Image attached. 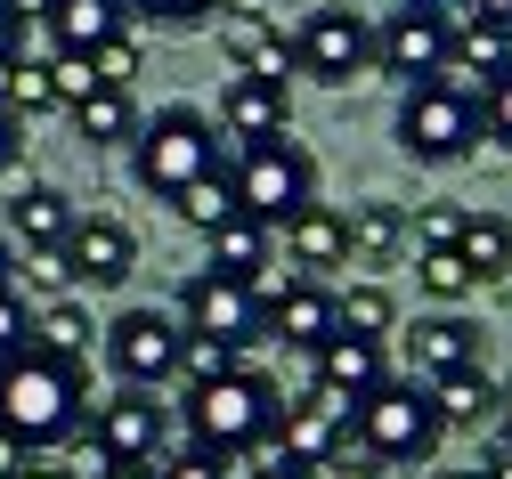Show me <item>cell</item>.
<instances>
[{"label": "cell", "instance_id": "cell-3", "mask_svg": "<svg viewBox=\"0 0 512 479\" xmlns=\"http://www.w3.org/2000/svg\"><path fill=\"white\" fill-rule=\"evenodd\" d=\"M439 439H447L439 406H431V390L407 382V374H391L374 398H358V415H350V447H358L374 471H423V463L439 455Z\"/></svg>", "mask_w": 512, "mask_h": 479}, {"label": "cell", "instance_id": "cell-10", "mask_svg": "<svg viewBox=\"0 0 512 479\" xmlns=\"http://www.w3.org/2000/svg\"><path fill=\"white\" fill-rule=\"evenodd\" d=\"M261 325H269V341H285V350H326V341L342 333V317H334V293L317 285V277H301V268H269L261 285Z\"/></svg>", "mask_w": 512, "mask_h": 479}, {"label": "cell", "instance_id": "cell-31", "mask_svg": "<svg viewBox=\"0 0 512 479\" xmlns=\"http://www.w3.org/2000/svg\"><path fill=\"white\" fill-rule=\"evenodd\" d=\"M415 285H423L439 309H456V301H472V293H480V277L464 268V252H415Z\"/></svg>", "mask_w": 512, "mask_h": 479}, {"label": "cell", "instance_id": "cell-34", "mask_svg": "<svg viewBox=\"0 0 512 479\" xmlns=\"http://www.w3.org/2000/svg\"><path fill=\"white\" fill-rule=\"evenodd\" d=\"M90 65H98V82H114V90H131V82H139V65H147V41H139V25H122V33H106V41L90 49Z\"/></svg>", "mask_w": 512, "mask_h": 479}, {"label": "cell", "instance_id": "cell-52", "mask_svg": "<svg viewBox=\"0 0 512 479\" xmlns=\"http://www.w3.org/2000/svg\"><path fill=\"white\" fill-rule=\"evenodd\" d=\"M9 90H17V57H0V106H9Z\"/></svg>", "mask_w": 512, "mask_h": 479}, {"label": "cell", "instance_id": "cell-14", "mask_svg": "<svg viewBox=\"0 0 512 479\" xmlns=\"http://www.w3.org/2000/svg\"><path fill=\"white\" fill-rule=\"evenodd\" d=\"M220 57L236 65L244 82H285L293 90V41L277 9H228L220 17Z\"/></svg>", "mask_w": 512, "mask_h": 479}, {"label": "cell", "instance_id": "cell-9", "mask_svg": "<svg viewBox=\"0 0 512 479\" xmlns=\"http://www.w3.org/2000/svg\"><path fill=\"white\" fill-rule=\"evenodd\" d=\"M447 41H456V9H415L399 0L391 25H374V74H391L399 90L447 74Z\"/></svg>", "mask_w": 512, "mask_h": 479}, {"label": "cell", "instance_id": "cell-45", "mask_svg": "<svg viewBox=\"0 0 512 479\" xmlns=\"http://www.w3.org/2000/svg\"><path fill=\"white\" fill-rule=\"evenodd\" d=\"M464 17H488V25L512 33V0H464Z\"/></svg>", "mask_w": 512, "mask_h": 479}, {"label": "cell", "instance_id": "cell-30", "mask_svg": "<svg viewBox=\"0 0 512 479\" xmlns=\"http://www.w3.org/2000/svg\"><path fill=\"white\" fill-rule=\"evenodd\" d=\"M334 317H342V333H358V341H391V333H399L391 285H350V293H334Z\"/></svg>", "mask_w": 512, "mask_h": 479}, {"label": "cell", "instance_id": "cell-33", "mask_svg": "<svg viewBox=\"0 0 512 479\" xmlns=\"http://www.w3.org/2000/svg\"><path fill=\"white\" fill-rule=\"evenodd\" d=\"M244 366V350H228V341H212V333H187V350H179V390H212L220 374H236Z\"/></svg>", "mask_w": 512, "mask_h": 479}, {"label": "cell", "instance_id": "cell-53", "mask_svg": "<svg viewBox=\"0 0 512 479\" xmlns=\"http://www.w3.org/2000/svg\"><path fill=\"white\" fill-rule=\"evenodd\" d=\"M0 285H17V244H0Z\"/></svg>", "mask_w": 512, "mask_h": 479}, {"label": "cell", "instance_id": "cell-47", "mask_svg": "<svg viewBox=\"0 0 512 479\" xmlns=\"http://www.w3.org/2000/svg\"><path fill=\"white\" fill-rule=\"evenodd\" d=\"M0 57H25V25H17L9 9H0Z\"/></svg>", "mask_w": 512, "mask_h": 479}, {"label": "cell", "instance_id": "cell-6", "mask_svg": "<svg viewBox=\"0 0 512 479\" xmlns=\"http://www.w3.org/2000/svg\"><path fill=\"white\" fill-rule=\"evenodd\" d=\"M399 147L415 155V163H464L472 147H480V106H472V90L464 82H415L407 98H399Z\"/></svg>", "mask_w": 512, "mask_h": 479}, {"label": "cell", "instance_id": "cell-51", "mask_svg": "<svg viewBox=\"0 0 512 479\" xmlns=\"http://www.w3.org/2000/svg\"><path fill=\"white\" fill-rule=\"evenodd\" d=\"M496 423H504V439H512V382H496Z\"/></svg>", "mask_w": 512, "mask_h": 479}, {"label": "cell", "instance_id": "cell-22", "mask_svg": "<svg viewBox=\"0 0 512 479\" xmlns=\"http://www.w3.org/2000/svg\"><path fill=\"white\" fill-rule=\"evenodd\" d=\"M98 333H106V325H90V309L66 293V301L33 309V333H25V341H33L41 358H57V366H82V374H90V350H98Z\"/></svg>", "mask_w": 512, "mask_h": 479}, {"label": "cell", "instance_id": "cell-20", "mask_svg": "<svg viewBox=\"0 0 512 479\" xmlns=\"http://www.w3.org/2000/svg\"><path fill=\"white\" fill-rule=\"evenodd\" d=\"M74 195L66 187H49V179H33V187H17L9 195V228L25 236V252H66V236H74Z\"/></svg>", "mask_w": 512, "mask_h": 479}, {"label": "cell", "instance_id": "cell-24", "mask_svg": "<svg viewBox=\"0 0 512 479\" xmlns=\"http://www.w3.org/2000/svg\"><path fill=\"white\" fill-rule=\"evenodd\" d=\"M49 49H74V57H90L106 33H122L131 25V9H122V0H49Z\"/></svg>", "mask_w": 512, "mask_h": 479}, {"label": "cell", "instance_id": "cell-12", "mask_svg": "<svg viewBox=\"0 0 512 479\" xmlns=\"http://www.w3.org/2000/svg\"><path fill=\"white\" fill-rule=\"evenodd\" d=\"M90 439L114 463H163L171 455V406L155 390H114V398L90 406Z\"/></svg>", "mask_w": 512, "mask_h": 479}, {"label": "cell", "instance_id": "cell-25", "mask_svg": "<svg viewBox=\"0 0 512 479\" xmlns=\"http://www.w3.org/2000/svg\"><path fill=\"white\" fill-rule=\"evenodd\" d=\"M212 268H220V277H236V285H261L269 277V268H277V236L261 228V220H220L212 228Z\"/></svg>", "mask_w": 512, "mask_h": 479}, {"label": "cell", "instance_id": "cell-23", "mask_svg": "<svg viewBox=\"0 0 512 479\" xmlns=\"http://www.w3.org/2000/svg\"><path fill=\"white\" fill-rule=\"evenodd\" d=\"M512 65V33L504 25H488V17H464L456 9V41H447V82H488V74H504Z\"/></svg>", "mask_w": 512, "mask_h": 479}, {"label": "cell", "instance_id": "cell-16", "mask_svg": "<svg viewBox=\"0 0 512 479\" xmlns=\"http://www.w3.org/2000/svg\"><path fill=\"white\" fill-rule=\"evenodd\" d=\"M131 268H139V236L114 212H82L74 220V236H66V277L74 285H122Z\"/></svg>", "mask_w": 512, "mask_h": 479}, {"label": "cell", "instance_id": "cell-55", "mask_svg": "<svg viewBox=\"0 0 512 479\" xmlns=\"http://www.w3.org/2000/svg\"><path fill=\"white\" fill-rule=\"evenodd\" d=\"M439 479H480V463H472V471H439Z\"/></svg>", "mask_w": 512, "mask_h": 479}, {"label": "cell", "instance_id": "cell-36", "mask_svg": "<svg viewBox=\"0 0 512 479\" xmlns=\"http://www.w3.org/2000/svg\"><path fill=\"white\" fill-rule=\"evenodd\" d=\"M9 106L33 122V114H57V82H49V57H17V90H9Z\"/></svg>", "mask_w": 512, "mask_h": 479}, {"label": "cell", "instance_id": "cell-7", "mask_svg": "<svg viewBox=\"0 0 512 479\" xmlns=\"http://www.w3.org/2000/svg\"><path fill=\"white\" fill-rule=\"evenodd\" d=\"M98 350H106V366H114L122 390H171L179 382V350H187V325L171 309H122L98 333Z\"/></svg>", "mask_w": 512, "mask_h": 479}, {"label": "cell", "instance_id": "cell-28", "mask_svg": "<svg viewBox=\"0 0 512 479\" xmlns=\"http://www.w3.org/2000/svg\"><path fill=\"white\" fill-rule=\"evenodd\" d=\"M171 212L196 228V236H212L220 220H236V179H228V163H220V171H204V179H187V187L171 195Z\"/></svg>", "mask_w": 512, "mask_h": 479}, {"label": "cell", "instance_id": "cell-54", "mask_svg": "<svg viewBox=\"0 0 512 479\" xmlns=\"http://www.w3.org/2000/svg\"><path fill=\"white\" fill-rule=\"evenodd\" d=\"M415 9H464V0H415Z\"/></svg>", "mask_w": 512, "mask_h": 479}, {"label": "cell", "instance_id": "cell-19", "mask_svg": "<svg viewBox=\"0 0 512 479\" xmlns=\"http://www.w3.org/2000/svg\"><path fill=\"white\" fill-rule=\"evenodd\" d=\"M342 228H350V268H399V260L415 252V244H407V203H391V195L350 203Z\"/></svg>", "mask_w": 512, "mask_h": 479}, {"label": "cell", "instance_id": "cell-38", "mask_svg": "<svg viewBox=\"0 0 512 479\" xmlns=\"http://www.w3.org/2000/svg\"><path fill=\"white\" fill-rule=\"evenodd\" d=\"M131 17H155V25H204V17H228L236 0H122Z\"/></svg>", "mask_w": 512, "mask_h": 479}, {"label": "cell", "instance_id": "cell-58", "mask_svg": "<svg viewBox=\"0 0 512 479\" xmlns=\"http://www.w3.org/2000/svg\"><path fill=\"white\" fill-rule=\"evenodd\" d=\"M391 479H431V471H391Z\"/></svg>", "mask_w": 512, "mask_h": 479}, {"label": "cell", "instance_id": "cell-21", "mask_svg": "<svg viewBox=\"0 0 512 479\" xmlns=\"http://www.w3.org/2000/svg\"><path fill=\"white\" fill-rule=\"evenodd\" d=\"M277 236H285V260L301 268V277H317V268H350V228H342L334 203H309V212L285 220Z\"/></svg>", "mask_w": 512, "mask_h": 479}, {"label": "cell", "instance_id": "cell-5", "mask_svg": "<svg viewBox=\"0 0 512 479\" xmlns=\"http://www.w3.org/2000/svg\"><path fill=\"white\" fill-rule=\"evenodd\" d=\"M228 179H236V212H244V220H261L269 236L317 203V163H309V147H293V139L244 147V155L228 163Z\"/></svg>", "mask_w": 512, "mask_h": 479}, {"label": "cell", "instance_id": "cell-27", "mask_svg": "<svg viewBox=\"0 0 512 479\" xmlns=\"http://www.w3.org/2000/svg\"><path fill=\"white\" fill-rule=\"evenodd\" d=\"M431 406H439L447 431H480V423H496V382H488V366H464V374L431 382Z\"/></svg>", "mask_w": 512, "mask_h": 479}, {"label": "cell", "instance_id": "cell-8", "mask_svg": "<svg viewBox=\"0 0 512 479\" xmlns=\"http://www.w3.org/2000/svg\"><path fill=\"white\" fill-rule=\"evenodd\" d=\"M293 74L326 82V90H350L374 74V25L358 9H309L301 33H293Z\"/></svg>", "mask_w": 512, "mask_h": 479}, {"label": "cell", "instance_id": "cell-41", "mask_svg": "<svg viewBox=\"0 0 512 479\" xmlns=\"http://www.w3.org/2000/svg\"><path fill=\"white\" fill-rule=\"evenodd\" d=\"M25 333H33L25 293H17V285H0V358H9V350H25Z\"/></svg>", "mask_w": 512, "mask_h": 479}, {"label": "cell", "instance_id": "cell-2", "mask_svg": "<svg viewBox=\"0 0 512 479\" xmlns=\"http://www.w3.org/2000/svg\"><path fill=\"white\" fill-rule=\"evenodd\" d=\"M277 415H285V390L261 366H236L212 390H187V447H204L220 463L236 455H269L277 447Z\"/></svg>", "mask_w": 512, "mask_h": 479}, {"label": "cell", "instance_id": "cell-26", "mask_svg": "<svg viewBox=\"0 0 512 479\" xmlns=\"http://www.w3.org/2000/svg\"><path fill=\"white\" fill-rule=\"evenodd\" d=\"M74 130H82V147H131V139H139V98L114 90V82H98V90L74 106Z\"/></svg>", "mask_w": 512, "mask_h": 479}, {"label": "cell", "instance_id": "cell-1", "mask_svg": "<svg viewBox=\"0 0 512 479\" xmlns=\"http://www.w3.org/2000/svg\"><path fill=\"white\" fill-rule=\"evenodd\" d=\"M0 423H9L33 455L82 439V431H90V374L41 358L33 341H25V350L0 358Z\"/></svg>", "mask_w": 512, "mask_h": 479}, {"label": "cell", "instance_id": "cell-49", "mask_svg": "<svg viewBox=\"0 0 512 479\" xmlns=\"http://www.w3.org/2000/svg\"><path fill=\"white\" fill-rule=\"evenodd\" d=\"M98 479H155V463H106Z\"/></svg>", "mask_w": 512, "mask_h": 479}, {"label": "cell", "instance_id": "cell-11", "mask_svg": "<svg viewBox=\"0 0 512 479\" xmlns=\"http://www.w3.org/2000/svg\"><path fill=\"white\" fill-rule=\"evenodd\" d=\"M179 325L228 341V350H252V341H269V325H261V293L236 285V277H220V268H196V277L179 285Z\"/></svg>", "mask_w": 512, "mask_h": 479}, {"label": "cell", "instance_id": "cell-29", "mask_svg": "<svg viewBox=\"0 0 512 479\" xmlns=\"http://www.w3.org/2000/svg\"><path fill=\"white\" fill-rule=\"evenodd\" d=\"M456 252H464V268H472L480 285H496L504 268H512V220H504V212H472V220H464V244H456Z\"/></svg>", "mask_w": 512, "mask_h": 479}, {"label": "cell", "instance_id": "cell-39", "mask_svg": "<svg viewBox=\"0 0 512 479\" xmlns=\"http://www.w3.org/2000/svg\"><path fill=\"white\" fill-rule=\"evenodd\" d=\"M66 285H74V277H66V252H33V268L17 277V293H33L41 309H49V301H66Z\"/></svg>", "mask_w": 512, "mask_h": 479}, {"label": "cell", "instance_id": "cell-40", "mask_svg": "<svg viewBox=\"0 0 512 479\" xmlns=\"http://www.w3.org/2000/svg\"><path fill=\"white\" fill-rule=\"evenodd\" d=\"M155 479H228V463L204 455V447H171V455L155 463Z\"/></svg>", "mask_w": 512, "mask_h": 479}, {"label": "cell", "instance_id": "cell-44", "mask_svg": "<svg viewBox=\"0 0 512 479\" xmlns=\"http://www.w3.org/2000/svg\"><path fill=\"white\" fill-rule=\"evenodd\" d=\"M480 479H512V439H496V447L480 455Z\"/></svg>", "mask_w": 512, "mask_h": 479}, {"label": "cell", "instance_id": "cell-18", "mask_svg": "<svg viewBox=\"0 0 512 479\" xmlns=\"http://www.w3.org/2000/svg\"><path fill=\"white\" fill-rule=\"evenodd\" d=\"M220 130L244 147H269V139H293V90L285 82H228L220 90Z\"/></svg>", "mask_w": 512, "mask_h": 479}, {"label": "cell", "instance_id": "cell-4", "mask_svg": "<svg viewBox=\"0 0 512 479\" xmlns=\"http://www.w3.org/2000/svg\"><path fill=\"white\" fill-rule=\"evenodd\" d=\"M204 171H220V122H212V114L163 106L155 122H139V139H131V179H139L155 203H171L187 179H204Z\"/></svg>", "mask_w": 512, "mask_h": 479}, {"label": "cell", "instance_id": "cell-37", "mask_svg": "<svg viewBox=\"0 0 512 479\" xmlns=\"http://www.w3.org/2000/svg\"><path fill=\"white\" fill-rule=\"evenodd\" d=\"M49 82H57V106L74 114V106L98 90V65H90V57H74V49H49Z\"/></svg>", "mask_w": 512, "mask_h": 479}, {"label": "cell", "instance_id": "cell-15", "mask_svg": "<svg viewBox=\"0 0 512 479\" xmlns=\"http://www.w3.org/2000/svg\"><path fill=\"white\" fill-rule=\"evenodd\" d=\"M407 382H447V374H464V366H480V325L472 317H456V309H439V317H415L407 333Z\"/></svg>", "mask_w": 512, "mask_h": 479}, {"label": "cell", "instance_id": "cell-42", "mask_svg": "<svg viewBox=\"0 0 512 479\" xmlns=\"http://www.w3.org/2000/svg\"><path fill=\"white\" fill-rule=\"evenodd\" d=\"M17 155H25V114L0 106V171H17Z\"/></svg>", "mask_w": 512, "mask_h": 479}, {"label": "cell", "instance_id": "cell-57", "mask_svg": "<svg viewBox=\"0 0 512 479\" xmlns=\"http://www.w3.org/2000/svg\"><path fill=\"white\" fill-rule=\"evenodd\" d=\"M496 293H512V268H504V277H496Z\"/></svg>", "mask_w": 512, "mask_h": 479}, {"label": "cell", "instance_id": "cell-46", "mask_svg": "<svg viewBox=\"0 0 512 479\" xmlns=\"http://www.w3.org/2000/svg\"><path fill=\"white\" fill-rule=\"evenodd\" d=\"M17 479H66V463H57V455H25Z\"/></svg>", "mask_w": 512, "mask_h": 479}, {"label": "cell", "instance_id": "cell-13", "mask_svg": "<svg viewBox=\"0 0 512 479\" xmlns=\"http://www.w3.org/2000/svg\"><path fill=\"white\" fill-rule=\"evenodd\" d=\"M269 455L293 463V471H326V463H342V455H350V406H334L326 390L285 398V415H277V447H269Z\"/></svg>", "mask_w": 512, "mask_h": 479}, {"label": "cell", "instance_id": "cell-43", "mask_svg": "<svg viewBox=\"0 0 512 479\" xmlns=\"http://www.w3.org/2000/svg\"><path fill=\"white\" fill-rule=\"evenodd\" d=\"M25 455H33V447H25L9 423H0V479H17V463H25Z\"/></svg>", "mask_w": 512, "mask_h": 479}, {"label": "cell", "instance_id": "cell-32", "mask_svg": "<svg viewBox=\"0 0 512 479\" xmlns=\"http://www.w3.org/2000/svg\"><path fill=\"white\" fill-rule=\"evenodd\" d=\"M464 203H415V212H407V244L415 252H456L464 244Z\"/></svg>", "mask_w": 512, "mask_h": 479}, {"label": "cell", "instance_id": "cell-56", "mask_svg": "<svg viewBox=\"0 0 512 479\" xmlns=\"http://www.w3.org/2000/svg\"><path fill=\"white\" fill-rule=\"evenodd\" d=\"M269 9H277V17H285V9H301V0H269Z\"/></svg>", "mask_w": 512, "mask_h": 479}, {"label": "cell", "instance_id": "cell-48", "mask_svg": "<svg viewBox=\"0 0 512 479\" xmlns=\"http://www.w3.org/2000/svg\"><path fill=\"white\" fill-rule=\"evenodd\" d=\"M0 9H9L17 25H41V17H49V0H0Z\"/></svg>", "mask_w": 512, "mask_h": 479}, {"label": "cell", "instance_id": "cell-17", "mask_svg": "<svg viewBox=\"0 0 512 479\" xmlns=\"http://www.w3.org/2000/svg\"><path fill=\"white\" fill-rule=\"evenodd\" d=\"M382 382H391V366H382V341H358V333H334L326 350L309 358V390H326L334 406H350V415H358V398H374Z\"/></svg>", "mask_w": 512, "mask_h": 479}, {"label": "cell", "instance_id": "cell-50", "mask_svg": "<svg viewBox=\"0 0 512 479\" xmlns=\"http://www.w3.org/2000/svg\"><path fill=\"white\" fill-rule=\"evenodd\" d=\"M252 479H317V471H293V463H277V455H269L261 471H252Z\"/></svg>", "mask_w": 512, "mask_h": 479}, {"label": "cell", "instance_id": "cell-35", "mask_svg": "<svg viewBox=\"0 0 512 479\" xmlns=\"http://www.w3.org/2000/svg\"><path fill=\"white\" fill-rule=\"evenodd\" d=\"M472 106H480V139L512 147V65H504V74H488V82L472 90Z\"/></svg>", "mask_w": 512, "mask_h": 479}]
</instances>
